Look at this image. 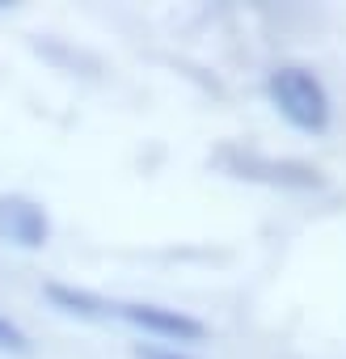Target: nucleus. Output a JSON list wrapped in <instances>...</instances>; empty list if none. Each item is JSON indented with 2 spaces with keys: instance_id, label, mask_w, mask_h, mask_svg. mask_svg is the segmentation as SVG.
<instances>
[{
  "instance_id": "obj_1",
  "label": "nucleus",
  "mask_w": 346,
  "mask_h": 359,
  "mask_svg": "<svg viewBox=\"0 0 346 359\" xmlns=\"http://www.w3.org/2000/svg\"><path fill=\"white\" fill-rule=\"evenodd\" d=\"M266 93H270L275 110H279L296 131L321 135V131L329 127L333 106H329V93H325V85H321V76H317L312 68H304V64H283V68H275L270 81H266Z\"/></svg>"
},
{
  "instance_id": "obj_2",
  "label": "nucleus",
  "mask_w": 346,
  "mask_h": 359,
  "mask_svg": "<svg viewBox=\"0 0 346 359\" xmlns=\"http://www.w3.org/2000/svg\"><path fill=\"white\" fill-rule=\"evenodd\" d=\"M216 161L233 177H245V182H266V187H287V191H317V187H325L321 169H312L304 161H275V156H258V152H241V148H224Z\"/></svg>"
},
{
  "instance_id": "obj_3",
  "label": "nucleus",
  "mask_w": 346,
  "mask_h": 359,
  "mask_svg": "<svg viewBox=\"0 0 346 359\" xmlns=\"http://www.w3.org/2000/svg\"><path fill=\"white\" fill-rule=\"evenodd\" d=\"M0 241L18 250H43L51 241V216L30 195H0Z\"/></svg>"
},
{
  "instance_id": "obj_4",
  "label": "nucleus",
  "mask_w": 346,
  "mask_h": 359,
  "mask_svg": "<svg viewBox=\"0 0 346 359\" xmlns=\"http://www.w3.org/2000/svg\"><path fill=\"white\" fill-rule=\"evenodd\" d=\"M114 313L123 321H131L135 330H144L152 338H165V342H203L207 338V325L199 317L165 309V304H114Z\"/></svg>"
},
{
  "instance_id": "obj_5",
  "label": "nucleus",
  "mask_w": 346,
  "mask_h": 359,
  "mask_svg": "<svg viewBox=\"0 0 346 359\" xmlns=\"http://www.w3.org/2000/svg\"><path fill=\"white\" fill-rule=\"evenodd\" d=\"M43 296L51 300V309H60L68 317H81V321H106V317H114V304L106 296H97L89 287H76V283L51 279V283H43Z\"/></svg>"
},
{
  "instance_id": "obj_6",
  "label": "nucleus",
  "mask_w": 346,
  "mask_h": 359,
  "mask_svg": "<svg viewBox=\"0 0 346 359\" xmlns=\"http://www.w3.org/2000/svg\"><path fill=\"white\" fill-rule=\"evenodd\" d=\"M0 351H5V355H18V359H30V355H34L30 334H26L18 321H9L5 313H0Z\"/></svg>"
},
{
  "instance_id": "obj_7",
  "label": "nucleus",
  "mask_w": 346,
  "mask_h": 359,
  "mask_svg": "<svg viewBox=\"0 0 346 359\" xmlns=\"http://www.w3.org/2000/svg\"><path fill=\"white\" fill-rule=\"evenodd\" d=\"M135 359H191V355L173 346H156V342H135Z\"/></svg>"
}]
</instances>
